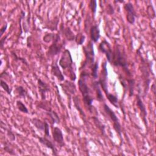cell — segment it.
<instances>
[{
    "mask_svg": "<svg viewBox=\"0 0 156 156\" xmlns=\"http://www.w3.org/2000/svg\"><path fill=\"white\" fill-rule=\"evenodd\" d=\"M88 76V73H86L85 71L82 72L78 81V85L79 90L81 92L83 97L84 104L86 105V107H87L88 110L91 113L92 108L93 107L92 103L94 98L90 95V91L87 83V79Z\"/></svg>",
    "mask_w": 156,
    "mask_h": 156,
    "instance_id": "1",
    "label": "cell"
},
{
    "mask_svg": "<svg viewBox=\"0 0 156 156\" xmlns=\"http://www.w3.org/2000/svg\"><path fill=\"white\" fill-rule=\"evenodd\" d=\"M111 64L116 66L122 67L127 75L129 76H130V72L128 68L127 58L124 51L121 49V45L116 44L115 46V50L113 51Z\"/></svg>",
    "mask_w": 156,
    "mask_h": 156,
    "instance_id": "2",
    "label": "cell"
},
{
    "mask_svg": "<svg viewBox=\"0 0 156 156\" xmlns=\"http://www.w3.org/2000/svg\"><path fill=\"white\" fill-rule=\"evenodd\" d=\"M73 64V61L70 51L68 49H65L60 58L59 65L63 70H68V72L69 73V77L70 79L72 81H74L76 79V75L73 70L72 66Z\"/></svg>",
    "mask_w": 156,
    "mask_h": 156,
    "instance_id": "3",
    "label": "cell"
},
{
    "mask_svg": "<svg viewBox=\"0 0 156 156\" xmlns=\"http://www.w3.org/2000/svg\"><path fill=\"white\" fill-rule=\"evenodd\" d=\"M103 107H104V110L105 113L109 117L110 120L113 122V127L114 130L116 131V132L118 135L121 140L122 141L121 126L119 123V119L118 118V117L116 115V114L115 113V112L108 107V105H107V104L104 103Z\"/></svg>",
    "mask_w": 156,
    "mask_h": 156,
    "instance_id": "4",
    "label": "cell"
},
{
    "mask_svg": "<svg viewBox=\"0 0 156 156\" xmlns=\"http://www.w3.org/2000/svg\"><path fill=\"white\" fill-rule=\"evenodd\" d=\"M60 33L58 32L55 34V37L52 41V43L50 45L48 51V55L50 57H54L59 54L63 47L65 41L60 43Z\"/></svg>",
    "mask_w": 156,
    "mask_h": 156,
    "instance_id": "5",
    "label": "cell"
},
{
    "mask_svg": "<svg viewBox=\"0 0 156 156\" xmlns=\"http://www.w3.org/2000/svg\"><path fill=\"white\" fill-rule=\"evenodd\" d=\"M102 70L100 75V77L99 80L98 81L99 85L102 87V90L104 91L105 94H107L109 92L108 91V87H107V61L104 62L102 65Z\"/></svg>",
    "mask_w": 156,
    "mask_h": 156,
    "instance_id": "6",
    "label": "cell"
},
{
    "mask_svg": "<svg viewBox=\"0 0 156 156\" xmlns=\"http://www.w3.org/2000/svg\"><path fill=\"white\" fill-rule=\"evenodd\" d=\"M99 49L101 52L105 54L107 61L111 63L112 55H113V51L112 49V46L110 44L105 40L101 41L99 45Z\"/></svg>",
    "mask_w": 156,
    "mask_h": 156,
    "instance_id": "7",
    "label": "cell"
},
{
    "mask_svg": "<svg viewBox=\"0 0 156 156\" xmlns=\"http://www.w3.org/2000/svg\"><path fill=\"white\" fill-rule=\"evenodd\" d=\"M83 50L86 57V61L85 63H89L93 65L94 63V52L92 41H89L88 44L83 48Z\"/></svg>",
    "mask_w": 156,
    "mask_h": 156,
    "instance_id": "8",
    "label": "cell"
},
{
    "mask_svg": "<svg viewBox=\"0 0 156 156\" xmlns=\"http://www.w3.org/2000/svg\"><path fill=\"white\" fill-rule=\"evenodd\" d=\"M31 122L38 130L43 131L46 136H49V124L46 121H43L40 119L34 118L32 119Z\"/></svg>",
    "mask_w": 156,
    "mask_h": 156,
    "instance_id": "9",
    "label": "cell"
},
{
    "mask_svg": "<svg viewBox=\"0 0 156 156\" xmlns=\"http://www.w3.org/2000/svg\"><path fill=\"white\" fill-rule=\"evenodd\" d=\"M124 8L127 12L126 15V20L130 24H134L135 21V18L136 17V13L134 10L133 5L130 2H127L124 5Z\"/></svg>",
    "mask_w": 156,
    "mask_h": 156,
    "instance_id": "10",
    "label": "cell"
},
{
    "mask_svg": "<svg viewBox=\"0 0 156 156\" xmlns=\"http://www.w3.org/2000/svg\"><path fill=\"white\" fill-rule=\"evenodd\" d=\"M52 138L53 140L59 145L60 147H63L65 145L62 130L58 127H54L52 129Z\"/></svg>",
    "mask_w": 156,
    "mask_h": 156,
    "instance_id": "11",
    "label": "cell"
},
{
    "mask_svg": "<svg viewBox=\"0 0 156 156\" xmlns=\"http://www.w3.org/2000/svg\"><path fill=\"white\" fill-rule=\"evenodd\" d=\"M60 85L61 86L65 93L69 96L74 94L76 92V85L73 82L71 81L65 80V83H63V84L61 83L60 84Z\"/></svg>",
    "mask_w": 156,
    "mask_h": 156,
    "instance_id": "12",
    "label": "cell"
},
{
    "mask_svg": "<svg viewBox=\"0 0 156 156\" xmlns=\"http://www.w3.org/2000/svg\"><path fill=\"white\" fill-rule=\"evenodd\" d=\"M38 141L40 143L45 146L46 147L50 149L52 151V154L54 155H57L58 154L57 153V149L55 146V144L51 141L49 140H48L46 137L45 136H39L38 138Z\"/></svg>",
    "mask_w": 156,
    "mask_h": 156,
    "instance_id": "13",
    "label": "cell"
},
{
    "mask_svg": "<svg viewBox=\"0 0 156 156\" xmlns=\"http://www.w3.org/2000/svg\"><path fill=\"white\" fill-rule=\"evenodd\" d=\"M136 105L139 108V110L141 112V115L142 117V119L143 120V122L146 127H147V120H146V116H147V112L146 110L145 105H144L140 96L139 94H137L136 96Z\"/></svg>",
    "mask_w": 156,
    "mask_h": 156,
    "instance_id": "14",
    "label": "cell"
},
{
    "mask_svg": "<svg viewBox=\"0 0 156 156\" xmlns=\"http://www.w3.org/2000/svg\"><path fill=\"white\" fill-rule=\"evenodd\" d=\"M51 74L55 77H56L58 80H59L60 82H62L64 80L65 77L58 67V65L57 64V59L54 62L52 63L51 65Z\"/></svg>",
    "mask_w": 156,
    "mask_h": 156,
    "instance_id": "15",
    "label": "cell"
},
{
    "mask_svg": "<svg viewBox=\"0 0 156 156\" xmlns=\"http://www.w3.org/2000/svg\"><path fill=\"white\" fill-rule=\"evenodd\" d=\"M38 91L40 94L41 99L45 100L46 93L49 91V87L48 85L43 82L40 79H38Z\"/></svg>",
    "mask_w": 156,
    "mask_h": 156,
    "instance_id": "16",
    "label": "cell"
},
{
    "mask_svg": "<svg viewBox=\"0 0 156 156\" xmlns=\"http://www.w3.org/2000/svg\"><path fill=\"white\" fill-rule=\"evenodd\" d=\"M60 29L59 32L62 33L63 35H64L68 41H73L75 40L76 35L74 34V33L73 32V31L71 30L70 27H67L66 28H64L63 27V24H62L60 26Z\"/></svg>",
    "mask_w": 156,
    "mask_h": 156,
    "instance_id": "17",
    "label": "cell"
},
{
    "mask_svg": "<svg viewBox=\"0 0 156 156\" xmlns=\"http://www.w3.org/2000/svg\"><path fill=\"white\" fill-rule=\"evenodd\" d=\"M100 38V29L98 25H93L90 28V38L94 43H96Z\"/></svg>",
    "mask_w": 156,
    "mask_h": 156,
    "instance_id": "18",
    "label": "cell"
},
{
    "mask_svg": "<svg viewBox=\"0 0 156 156\" xmlns=\"http://www.w3.org/2000/svg\"><path fill=\"white\" fill-rule=\"evenodd\" d=\"M46 114L49 117L50 120H51V123L52 124H55V123L58 124L60 122L59 116L55 111L50 109V110L46 111Z\"/></svg>",
    "mask_w": 156,
    "mask_h": 156,
    "instance_id": "19",
    "label": "cell"
},
{
    "mask_svg": "<svg viewBox=\"0 0 156 156\" xmlns=\"http://www.w3.org/2000/svg\"><path fill=\"white\" fill-rule=\"evenodd\" d=\"M92 85H93V87L94 88V89L96 91V99L98 101H104V96H103V94L102 93V91L101 90V88L99 87V84L98 83V81H95V82H93V83H92Z\"/></svg>",
    "mask_w": 156,
    "mask_h": 156,
    "instance_id": "20",
    "label": "cell"
},
{
    "mask_svg": "<svg viewBox=\"0 0 156 156\" xmlns=\"http://www.w3.org/2000/svg\"><path fill=\"white\" fill-rule=\"evenodd\" d=\"M107 98L108 99V100L109 101V102L116 108H119V102H118V99L117 98V97L112 94L110 93H108L107 94H106Z\"/></svg>",
    "mask_w": 156,
    "mask_h": 156,
    "instance_id": "21",
    "label": "cell"
},
{
    "mask_svg": "<svg viewBox=\"0 0 156 156\" xmlns=\"http://www.w3.org/2000/svg\"><path fill=\"white\" fill-rule=\"evenodd\" d=\"M92 119L93 120V122L95 124V126L99 129V130L101 132L102 135L105 134V126L99 121V119L96 117L93 116L92 117Z\"/></svg>",
    "mask_w": 156,
    "mask_h": 156,
    "instance_id": "22",
    "label": "cell"
},
{
    "mask_svg": "<svg viewBox=\"0 0 156 156\" xmlns=\"http://www.w3.org/2000/svg\"><path fill=\"white\" fill-rule=\"evenodd\" d=\"M16 105L17 107V108L21 112L24 113H29V110L27 109V108L26 107V106L23 104V102H21V101H17L16 102Z\"/></svg>",
    "mask_w": 156,
    "mask_h": 156,
    "instance_id": "23",
    "label": "cell"
},
{
    "mask_svg": "<svg viewBox=\"0 0 156 156\" xmlns=\"http://www.w3.org/2000/svg\"><path fill=\"white\" fill-rule=\"evenodd\" d=\"M127 83H128V89H129V96L131 97L133 94V88H134V85H135V80L133 79H128L127 80Z\"/></svg>",
    "mask_w": 156,
    "mask_h": 156,
    "instance_id": "24",
    "label": "cell"
},
{
    "mask_svg": "<svg viewBox=\"0 0 156 156\" xmlns=\"http://www.w3.org/2000/svg\"><path fill=\"white\" fill-rule=\"evenodd\" d=\"M73 101H74V106L76 107V109L80 112V115H82L83 116H85V115L83 111V110L82 109V107H80V105L79 103V98L76 96L73 98Z\"/></svg>",
    "mask_w": 156,
    "mask_h": 156,
    "instance_id": "25",
    "label": "cell"
},
{
    "mask_svg": "<svg viewBox=\"0 0 156 156\" xmlns=\"http://www.w3.org/2000/svg\"><path fill=\"white\" fill-rule=\"evenodd\" d=\"M16 91L17 93L18 94V95L20 96V97L22 98H25L26 97V96L27 95V93L26 91V90L24 88V87L23 86H18L16 87Z\"/></svg>",
    "mask_w": 156,
    "mask_h": 156,
    "instance_id": "26",
    "label": "cell"
},
{
    "mask_svg": "<svg viewBox=\"0 0 156 156\" xmlns=\"http://www.w3.org/2000/svg\"><path fill=\"white\" fill-rule=\"evenodd\" d=\"M0 84H1V87L2 88V89L9 95L11 94V92H12V90L10 88L9 85L3 80H2V79H1V81H0Z\"/></svg>",
    "mask_w": 156,
    "mask_h": 156,
    "instance_id": "27",
    "label": "cell"
},
{
    "mask_svg": "<svg viewBox=\"0 0 156 156\" xmlns=\"http://www.w3.org/2000/svg\"><path fill=\"white\" fill-rule=\"evenodd\" d=\"M55 34H52V33H49L46 34L43 38V40L45 42V43H50L51 41H53V40L54 39L55 37Z\"/></svg>",
    "mask_w": 156,
    "mask_h": 156,
    "instance_id": "28",
    "label": "cell"
},
{
    "mask_svg": "<svg viewBox=\"0 0 156 156\" xmlns=\"http://www.w3.org/2000/svg\"><path fill=\"white\" fill-rule=\"evenodd\" d=\"M98 62H95L92 65V69H91V76L94 79L98 78Z\"/></svg>",
    "mask_w": 156,
    "mask_h": 156,
    "instance_id": "29",
    "label": "cell"
},
{
    "mask_svg": "<svg viewBox=\"0 0 156 156\" xmlns=\"http://www.w3.org/2000/svg\"><path fill=\"white\" fill-rule=\"evenodd\" d=\"M147 12L149 17L151 19H154L155 17V12L152 5H149L147 8Z\"/></svg>",
    "mask_w": 156,
    "mask_h": 156,
    "instance_id": "30",
    "label": "cell"
},
{
    "mask_svg": "<svg viewBox=\"0 0 156 156\" xmlns=\"http://www.w3.org/2000/svg\"><path fill=\"white\" fill-rule=\"evenodd\" d=\"M85 39V36L82 34H78L75 38V40L76 43H77V44H79V45H81L83 43Z\"/></svg>",
    "mask_w": 156,
    "mask_h": 156,
    "instance_id": "31",
    "label": "cell"
},
{
    "mask_svg": "<svg viewBox=\"0 0 156 156\" xmlns=\"http://www.w3.org/2000/svg\"><path fill=\"white\" fill-rule=\"evenodd\" d=\"M89 7L91 9L92 13L94 15L96 12L97 9V1L96 0H91L89 3Z\"/></svg>",
    "mask_w": 156,
    "mask_h": 156,
    "instance_id": "32",
    "label": "cell"
},
{
    "mask_svg": "<svg viewBox=\"0 0 156 156\" xmlns=\"http://www.w3.org/2000/svg\"><path fill=\"white\" fill-rule=\"evenodd\" d=\"M5 130H6L7 131V135L8 136V137L9 138L10 140L12 141H13L15 140V135L13 133V132H12V130H10V129H7L6 128H4Z\"/></svg>",
    "mask_w": 156,
    "mask_h": 156,
    "instance_id": "33",
    "label": "cell"
},
{
    "mask_svg": "<svg viewBox=\"0 0 156 156\" xmlns=\"http://www.w3.org/2000/svg\"><path fill=\"white\" fill-rule=\"evenodd\" d=\"M106 12L107 14L111 15H113L115 12V10H114V8L110 4H108L107 5V7H106Z\"/></svg>",
    "mask_w": 156,
    "mask_h": 156,
    "instance_id": "34",
    "label": "cell"
},
{
    "mask_svg": "<svg viewBox=\"0 0 156 156\" xmlns=\"http://www.w3.org/2000/svg\"><path fill=\"white\" fill-rule=\"evenodd\" d=\"M12 55L13 56V57H14V59H15V60H20V61L23 62V63H25V64L27 65V62L26 61V60H25L24 58H21V57H18V56L16 55V54L15 53H13V52H12Z\"/></svg>",
    "mask_w": 156,
    "mask_h": 156,
    "instance_id": "35",
    "label": "cell"
},
{
    "mask_svg": "<svg viewBox=\"0 0 156 156\" xmlns=\"http://www.w3.org/2000/svg\"><path fill=\"white\" fill-rule=\"evenodd\" d=\"M4 150L5 151H6L7 152H8L9 154H10V155H15V153H14L13 149H12L10 147H9L7 145H5L4 146Z\"/></svg>",
    "mask_w": 156,
    "mask_h": 156,
    "instance_id": "36",
    "label": "cell"
},
{
    "mask_svg": "<svg viewBox=\"0 0 156 156\" xmlns=\"http://www.w3.org/2000/svg\"><path fill=\"white\" fill-rule=\"evenodd\" d=\"M8 35H9V34H7L5 36H4V37H2V38L1 39V40H0V48H1V49L3 48L4 45V43H5V41L6 38H7Z\"/></svg>",
    "mask_w": 156,
    "mask_h": 156,
    "instance_id": "37",
    "label": "cell"
},
{
    "mask_svg": "<svg viewBox=\"0 0 156 156\" xmlns=\"http://www.w3.org/2000/svg\"><path fill=\"white\" fill-rule=\"evenodd\" d=\"M7 28V24H5L3 25V26L1 28V29H0V32H1L0 34H1V36H2V35L4 34V33L5 31L6 30Z\"/></svg>",
    "mask_w": 156,
    "mask_h": 156,
    "instance_id": "38",
    "label": "cell"
},
{
    "mask_svg": "<svg viewBox=\"0 0 156 156\" xmlns=\"http://www.w3.org/2000/svg\"><path fill=\"white\" fill-rule=\"evenodd\" d=\"M151 90L153 92V93L155 94V83H153V84L152 85Z\"/></svg>",
    "mask_w": 156,
    "mask_h": 156,
    "instance_id": "39",
    "label": "cell"
}]
</instances>
